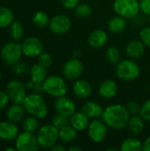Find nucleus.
Masks as SVG:
<instances>
[{"label":"nucleus","mask_w":150,"mask_h":151,"mask_svg":"<svg viewBox=\"0 0 150 151\" xmlns=\"http://www.w3.org/2000/svg\"><path fill=\"white\" fill-rule=\"evenodd\" d=\"M149 23H150V14L149 15Z\"/></svg>","instance_id":"nucleus-49"},{"label":"nucleus","mask_w":150,"mask_h":151,"mask_svg":"<svg viewBox=\"0 0 150 151\" xmlns=\"http://www.w3.org/2000/svg\"><path fill=\"white\" fill-rule=\"evenodd\" d=\"M22 52L28 58L38 57L43 50V44L42 41L34 36L28 37L21 44Z\"/></svg>","instance_id":"nucleus-13"},{"label":"nucleus","mask_w":150,"mask_h":151,"mask_svg":"<svg viewBox=\"0 0 150 151\" xmlns=\"http://www.w3.org/2000/svg\"><path fill=\"white\" fill-rule=\"evenodd\" d=\"M12 66H13V72L18 75H21L25 73V72L27 71V65L21 62H18Z\"/></svg>","instance_id":"nucleus-41"},{"label":"nucleus","mask_w":150,"mask_h":151,"mask_svg":"<svg viewBox=\"0 0 150 151\" xmlns=\"http://www.w3.org/2000/svg\"><path fill=\"white\" fill-rule=\"evenodd\" d=\"M38 63L40 65H42L43 67H45L46 69L50 68L52 65L53 60L51 56L47 53V52H42L39 56H38Z\"/></svg>","instance_id":"nucleus-35"},{"label":"nucleus","mask_w":150,"mask_h":151,"mask_svg":"<svg viewBox=\"0 0 150 151\" xmlns=\"http://www.w3.org/2000/svg\"><path fill=\"white\" fill-rule=\"evenodd\" d=\"M30 79L34 82H43L47 78V69L39 63L33 65L29 70Z\"/></svg>","instance_id":"nucleus-25"},{"label":"nucleus","mask_w":150,"mask_h":151,"mask_svg":"<svg viewBox=\"0 0 150 151\" xmlns=\"http://www.w3.org/2000/svg\"><path fill=\"white\" fill-rule=\"evenodd\" d=\"M1 76H2V75H1V73H0V78H1Z\"/></svg>","instance_id":"nucleus-50"},{"label":"nucleus","mask_w":150,"mask_h":151,"mask_svg":"<svg viewBox=\"0 0 150 151\" xmlns=\"http://www.w3.org/2000/svg\"><path fill=\"white\" fill-rule=\"evenodd\" d=\"M89 118L81 111H75L70 117V125L78 132H82L86 130L90 123Z\"/></svg>","instance_id":"nucleus-18"},{"label":"nucleus","mask_w":150,"mask_h":151,"mask_svg":"<svg viewBox=\"0 0 150 151\" xmlns=\"http://www.w3.org/2000/svg\"><path fill=\"white\" fill-rule=\"evenodd\" d=\"M120 150L122 151H141L142 150V142L135 137H129L121 143Z\"/></svg>","instance_id":"nucleus-27"},{"label":"nucleus","mask_w":150,"mask_h":151,"mask_svg":"<svg viewBox=\"0 0 150 151\" xmlns=\"http://www.w3.org/2000/svg\"><path fill=\"white\" fill-rule=\"evenodd\" d=\"M139 35H140V39L145 44V46H148L150 48V27H143L140 31Z\"/></svg>","instance_id":"nucleus-39"},{"label":"nucleus","mask_w":150,"mask_h":151,"mask_svg":"<svg viewBox=\"0 0 150 151\" xmlns=\"http://www.w3.org/2000/svg\"><path fill=\"white\" fill-rule=\"evenodd\" d=\"M126 108L127 109L129 114L131 116H134V115H139L140 114V111H141V105L139 104L138 102L136 101H130L126 104Z\"/></svg>","instance_id":"nucleus-38"},{"label":"nucleus","mask_w":150,"mask_h":151,"mask_svg":"<svg viewBox=\"0 0 150 151\" xmlns=\"http://www.w3.org/2000/svg\"><path fill=\"white\" fill-rule=\"evenodd\" d=\"M69 151H82V148L79 147V146H72L68 149Z\"/></svg>","instance_id":"nucleus-46"},{"label":"nucleus","mask_w":150,"mask_h":151,"mask_svg":"<svg viewBox=\"0 0 150 151\" xmlns=\"http://www.w3.org/2000/svg\"><path fill=\"white\" fill-rule=\"evenodd\" d=\"M14 21V14L11 9L1 6L0 7V28L10 26Z\"/></svg>","instance_id":"nucleus-28"},{"label":"nucleus","mask_w":150,"mask_h":151,"mask_svg":"<svg viewBox=\"0 0 150 151\" xmlns=\"http://www.w3.org/2000/svg\"><path fill=\"white\" fill-rule=\"evenodd\" d=\"M22 54L23 52H22L21 44L15 42H7L2 48L1 50V58L3 61L6 65L11 66L19 62Z\"/></svg>","instance_id":"nucleus-7"},{"label":"nucleus","mask_w":150,"mask_h":151,"mask_svg":"<svg viewBox=\"0 0 150 151\" xmlns=\"http://www.w3.org/2000/svg\"><path fill=\"white\" fill-rule=\"evenodd\" d=\"M142 150L150 151V136L148 137L142 143Z\"/></svg>","instance_id":"nucleus-45"},{"label":"nucleus","mask_w":150,"mask_h":151,"mask_svg":"<svg viewBox=\"0 0 150 151\" xmlns=\"http://www.w3.org/2000/svg\"><path fill=\"white\" fill-rule=\"evenodd\" d=\"M33 23L37 27L42 28V27H45L47 25H49L50 18L46 12L40 11V12H37L34 13V15L33 17Z\"/></svg>","instance_id":"nucleus-31"},{"label":"nucleus","mask_w":150,"mask_h":151,"mask_svg":"<svg viewBox=\"0 0 150 151\" xmlns=\"http://www.w3.org/2000/svg\"><path fill=\"white\" fill-rule=\"evenodd\" d=\"M107 41H108L107 33L103 29H95L92 31L88 37V45L93 49L103 48L107 43Z\"/></svg>","instance_id":"nucleus-17"},{"label":"nucleus","mask_w":150,"mask_h":151,"mask_svg":"<svg viewBox=\"0 0 150 151\" xmlns=\"http://www.w3.org/2000/svg\"><path fill=\"white\" fill-rule=\"evenodd\" d=\"M51 124L59 130L62 127L70 125V118L65 117L64 115H61L59 113H57L53 116L52 120H51Z\"/></svg>","instance_id":"nucleus-34"},{"label":"nucleus","mask_w":150,"mask_h":151,"mask_svg":"<svg viewBox=\"0 0 150 151\" xmlns=\"http://www.w3.org/2000/svg\"><path fill=\"white\" fill-rule=\"evenodd\" d=\"M6 93L13 104H22L26 95V86L18 80L11 81L6 87Z\"/></svg>","instance_id":"nucleus-10"},{"label":"nucleus","mask_w":150,"mask_h":151,"mask_svg":"<svg viewBox=\"0 0 150 151\" xmlns=\"http://www.w3.org/2000/svg\"><path fill=\"white\" fill-rule=\"evenodd\" d=\"M5 150L6 151H15L17 150V149L15 148V149H13V148H8V149H5Z\"/></svg>","instance_id":"nucleus-47"},{"label":"nucleus","mask_w":150,"mask_h":151,"mask_svg":"<svg viewBox=\"0 0 150 151\" xmlns=\"http://www.w3.org/2000/svg\"><path fill=\"white\" fill-rule=\"evenodd\" d=\"M74 13L80 19H87L92 14V8L88 4H79L74 8Z\"/></svg>","instance_id":"nucleus-32"},{"label":"nucleus","mask_w":150,"mask_h":151,"mask_svg":"<svg viewBox=\"0 0 150 151\" xmlns=\"http://www.w3.org/2000/svg\"><path fill=\"white\" fill-rule=\"evenodd\" d=\"M25 86L27 88L32 89L34 93H36V94H42V92H44L43 82H34L32 80H30L25 84Z\"/></svg>","instance_id":"nucleus-36"},{"label":"nucleus","mask_w":150,"mask_h":151,"mask_svg":"<svg viewBox=\"0 0 150 151\" xmlns=\"http://www.w3.org/2000/svg\"><path fill=\"white\" fill-rule=\"evenodd\" d=\"M10 35L15 41H19L23 37V27L19 21H13L10 25Z\"/></svg>","instance_id":"nucleus-33"},{"label":"nucleus","mask_w":150,"mask_h":151,"mask_svg":"<svg viewBox=\"0 0 150 151\" xmlns=\"http://www.w3.org/2000/svg\"><path fill=\"white\" fill-rule=\"evenodd\" d=\"M72 27V22L69 17L65 14H57L50 19L49 27L50 31L56 35H63L67 33Z\"/></svg>","instance_id":"nucleus-12"},{"label":"nucleus","mask_w":150,"mask_h":151,"mask_svg":"<svg viewBox=\"0 0 150 151\" xmlns=\"http://www.w3.org/2000/svg\"><path fill=\"white\" fill-rule=\"evenodd\" d=\"M140 3V8L141 11L146 14L149 15L150 14V0H139Z\"/></svg>","instance_id":"nucleus-42"},{"label":"nucleus","mask_w":150,"mask_h":151,"mask_svg":"<svg viewBox=\"0 0 150 151\" xmlns=\"http://www.w3.org/2000/svg\"><path fill=\"white\" fill-rule=\"evenodd\" d=\"M139 115L145 121H150V99L145 101L141 105V111Z\"/></svg>","instance_id":"nucleus-37"},{"label":"nucleus","mask_w":150,"mask_h":151,"mask_svg":"<svg viewBox=\"0 0 150 151\" xmlns=\"http://www.w3.org/2000/svg\"><path fill=\"white\" fill-rule=\"evenodd\" d=\"M149 89H150V83H149Z\"/></svg>","instance_id":"nucleus-51"},{"label":"nucleus","mask_w":150,"mask_h":151,"mask_svg":"<svg viewBox=\"0 0 150 151\" xmlns=\"http://www.w3.org/2000/svg\"><path fill=\"white\" fill-rule=\"evenodd\" d=\"M22 105L26 112L38 119H44L48 114V106L41 94L33 93L27 95L25 97Z\"/></svg>","instance_id":"nucleus-2"},{"label":"nucleus","mask_w":150,"mask_h":151,"mask_svg":"<svg viewBox=\"0 0 150 151\" xmlns=\"http://www.w3.org/2000/svg\"><path fill=\"white\" fill-rule=\"evenodd\" d=\"M50 150L52 151H65L66 150V148L63 145V144H58V143H57V144H55L51 149H50Z\"/></svg>","instance_id":"nucleus-44"},{"label":"nucleus","mask_w":150,"mask_h":151,"mask_svg":"<svg viewBox=\"0 0 150 151\" xmlns=\"http://www.w3.org/2000/svg\"><path fill=\"white\" fill-rule=\"evenodd\" d=\"M22 128L25 132H29L34 134L39 129L38 119L34 116L26 118L22 122Z\"/></svg>","instance_id":"nucleus-29"},{"label":"nucleus","mask_w":150,"mask_h":151,"mask_svg":"<svg viewBox=\"0 0 150 151\" xmlns=\"http://www.w3.org/2000/svg\"><path fill=\"white\" fill-rule=\"evenodd\" d=\"M15 147L19 151H37L40 148L37 137L33 133L25 131L15 139Z\"/></svg>","instance_id":"nucleus-9"},{"label":"nucleus","mask_w":150,"mask_h":151,"mask_svg":"<svg viewBox=\"0 0 150 151\" xmlns=\"http://www.w3.org/2000/svg\"><path fill=\"white\" fill-rule=\"evenodd\" d=\"M36 137L40 148L50 150L59 140V130L52 124L44 125L38 129Z\"/></svg>","instance_id":"nucleus-3"},{"label":"nucleus","mask_w":150,"mask_h":151,"mask_svg":"<svg viewBox=\"0 0 150 151\" xmlns=\"http://www.w3.org/2000/svg\"><path fill=\"white\" fill-rule=\"evenodd\" d=\"M107 61L111 65H117L121 58V53L120 50L114 46H111L107 49L106 54H105Z\"/></svg>","instance_id":"nucleus-30"},{"label":"nucleus","mask_w":150,"mask_h":151,"mask_svg":"<svg viewBox=\"0 0 150 151\" xmlns=\"http://www.w3.org/2000/svg\"><path fill=\"white\" fill-rule=\"evenodd\" d=\"M116 73L118 79L125 81H132L136 80L141 74L139 65L131 59L120 60L116 66Z\"/></svg>","instance_id":"nucleus-4"},{"label":"nucleus","mask_w":150,"mask_h":151,"mask_svg":"<svg viewBox=\"0 0 150 151\" xmlns=\"http://www.w3.org/2000/svg\"><path fill=\"white\" fill-rule=\"evenodd\" d=\"M61 4L67 10L74 9L80 3V0H60Z\"/></svg>","instance_id":"nucleus-40"},{"label":"nucleus","mask_w":150,"mask_h":151,"mask_svg":"<svg viewBox=\"0 0 150 151\" xmlns=\"http://www.w3.org/2000/svg\"><path fill=\"white\" fill-rule=\"evenodd\" d=\"M9 100H10V98H9L7 93L0 90V111H2L3 109H4L6 107Z\"/></svg>","instance_id":"nucleus-43"},{"label":"nucleus","mask_w":150,"mask_h":151,"mask_svg":"<svg viewBox=\"0 0 150 151\" xmlns=\"http://www.w3.org/2000/svg\"><path fill=\"white\" fill-rule=\"evenodd\" d=\"M107 150H112V151H118L117 149H108Z\"/></svg>","instance_id":"nucleus-48"},{"label":"nucleus","mask_w":150,"mask_h":151,"mask_svg":"<svg viewBox=\"0 0 150 151\" xmlns=\"http://www.w3.org/2000/svg\"><path fill=\"white\" fill-rule=\"evenodd\" d=\"M81 111L89 118L92 119H100L103 116V107L100 105V104H98L97 102L95 101H88L86 102L81 108Z\"/></svg>","instance_id":"nucleus-20"},{"label":"nucleus","mask_w":150,"mask_h":151,"mask_svg":"<svg viewBox=\"0 0 150 151\" xmlns=\"http://www.w3.org/2000/svg\"><path fill=\"white\" fill-rule=\"evenodd\" d=\"M102 118L109 127L114 130H121L127 127L131 115L126 106L111 104L104 109Z\"/></svg>","instance_id":"nucleus-1"},{"label":"nucleus","mask_w":150,"mask_h":151,"mask_svg":"<svg viewBox=\"0 0 150 151\" xmlns=\"http://www.w3.org/2000/svg\"><path fill=\"white\" fill-rule=\"evenodd\" d=\"M44 92L49 96L57 98L65 96L67 93V85L63 78L57 75H51L43 81Z\"/></svg>","instance_id":"nucleus-5"},{"label":"nucleus","mask_w":150,"mask_h":151,"mask_svg":"<svg viewBox=\"0 0 150 151\" xmlns=\"http://www.w3.org/2000/svg\"><path fill=\"white\" fill-rule=\"evenodd\" d=\"M113 10L117 15L126 19H133L141 11L139 0H115Z\"/></svg>","instance_id":"nucleus-6"},{"label":"nucleus","mask_w":150,"mask_h":151,"mask_svg":"<svg viewBox=\"0 0 150 151\" xmlns=\"http://www.w3.org/2000/svg\"><path fill=\"white\" fill-rule=\"evenodd\" d=\"M25 109L22 104H14L11 105L6 111V117L8 120L13 122V123H18L22 120L25 115Z\"/></svg>","instance_id":"nucleus-23"},{"label":"nucleus","mask_w":150,"mask_h":151,"mask_svg":"<svg viewBox=\"0 0 150 151\" xmlns=\"http://www.w3.org/2000/svg\"><path fill=\"white\" fill-rule=\"evenodd\" d=\"M98 92L103 98L111 99L118 93V85L113 80H105L100 84Z\"/></svg>","instance_id":"nucleus-19"},{"label":"nucleus","mask_w":150,"mask_h":151,"mask_svg":"<svg viewBox=\"0 0 150 151\" xmlns=\"http://www.w3.org/2000/svg\"><path fill=\"white\" fill-rule=\"evenodd\" d=\"M144 121L145 120L140 115H134L130 118L127 127L133 135L137 136V135H140L143 132L144 127H145Z\"/></svg>","instance_id":"nucleus-24"},{"label":"nucleus","mask_w":150,"mask_h":151,"mask_svg":"<svg viewBox=\"0 0 150 151\" xmlns=\"http://www.w3.org/2000/svg\"><path fill=\"white\" fill-rule=\"evenodd\" d=\"M55 110L57 113L64 115L65 117L70 118L76 111V105L72 99L69 97L63 96L57 97L55 102Z\"/></svg>","instance_id":"nucleus-14"},{"label":"nucleus","mask_w":150,"mask_h":151,"mask_svg":"<svg viewBox=\"0 0 150 151\" xmlns=\"http://www.w3.org/2000/svg\"><path fill=\"white\" fill-rule=\"evenodd\" d=\"M72 92L76 97L80 99H87L92 95L93 88L90 82H88V81L78 79L73 83Z\"/></svg>","instance_id":"nucleus-15"},{"label":"nucleus","mask_w":150,"mask_h":151,"mask_svg":"<svg viewBox=\"0 0 150 151\" xmlns=\"http://www.w3.org/2000/svg\"><path fill=\"white\" fill-rule=\"evenodd\" d=\"M126 27H127L126 19L119 15L111 18L108 22V29L110 32L113 34H120L124 32Z\"/></svg>","instance_id":"nucleus-22"},{"label":"nucleus","mask_w":150,"mask_h":151,"mask_svg":"<svg viewBox=\"0 0 150 151\" xmlns=\"http://www.w3.org/2000/svg\"><path fill=\"white\" fill-rule=\"evenodd\" d=\"M19 135L18 127L11 121L0 122V139L4 141H13Z\"/></svg>","instance_id":"nucleus-16"},{"label":"nucleus","mask_w":150,"mask_h":151,"mask_svg":"<svg viewBox=\"0 0 150 151\" xmlns=\"http://www.w3.org/2000/svg\"><path fill=\"white\" fill-rule=\"evenodd\" d=\"M126 52L132 58H139L145 52V44L141 40H132L126 47Z\"/></svg>","instance_id":"nucleus-21"},{"label":"nucleus","mask_w":150,"mask_h":151,"mask_svg":"<svg viewBox=\"0 0 150 151\" xmlns=\"http://www.w3.org/2000/svg\"><path fill=\"white\" fill-rule=\"evenodd\" d=\"M83 71V64L76 58L69 59L63 66V74L65 78L69 81L78 80L82 75Z\"/></svg>","instance_id":"nucleus-11"},{"label":"nucleus","mask_w":150,"mask_h":151,"mask_svg":"<svg viewBox=\"0 0 150 151\" xmlns=\"http://www.w3.org/2000/svg\"><path fill=\"white\" fill-rule=\"evenodd\" d=\"M107 134L108 126L103 120L99 119H93L88 127V135L93 142H102L106 138Z\"/></svg>","instance_id":"nucleus-8"},{"label":"nucleus","mask_w":150,"mask_h":151,"mask_svg":"<svg viewBox=\"0 0 150 151\" xmlns=\"http://www.w3.org/2000/svg\"><path fill=\"white\" fill-rule=\"evenodd\" d=\"M78 131L75 130L71 125L65 126L59 129V140L65 143H71L77 138Z\"/></svg>","instance_id":"nucleus-26"}]
</instances>
